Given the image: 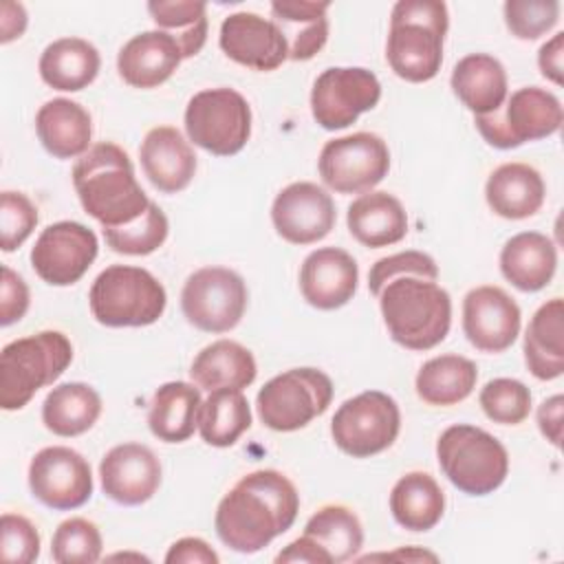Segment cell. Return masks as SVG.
I'll return each instance as SVG.
<instances>
[{
    "instance_id": "6da1fadb",
    "label": "cell",
    "mask_w": 564,
    "mask_h": 564,
    "mask_svg": "<svg viewBox=\"0 0 564 564\" xmlns=\"http://www.w3.org/2000/svg\"><path fill=\"white\" fill-rule=\"evenodd\" d=\"M300 511L295 485L278 469L242 476L218 502L216 535L236 553H258L286 533Z\"/></svg>"
},
{
    "instance_id": "7a4b0ae2",
    "label": "cell",
    "mask_w": 564,
    "mask_h": 564,
    "mask_svg": "<svg viewBox=\"0 0 564 564\" xmlns=\"http://www.w3.org/2000/svg\"><path fill=\"white\" fill-rule=\"evenodd\" d=\"M73 187L88 216L101 229L134 223L150 207V198L134 176V165L123 148L110 141L90 145L73 167Z\"/></svg>"
},
{
    "instance_id": "3957f363",
    "label": "cell",
    "mask_w": 564,
    "mask_h": 564,
    "mask_svg": "<svg viewBox=\"0 0 564 564\" xmlns=\"http://www.w3.org/2000/svg\"><path fill=\"white\" fill-rule=\"evenodd\" d=\"M383 324L399 346L430 350L438 346L452 326L449 293L419 275H397L379 291Z\"/></svg>"
},
{
    "instance_id": "277c9868",
    "label": "cell",
    "mask_w": 564,
    "mask_h": 564,
    "mask_svg": "<svg viewBox=\"0 0 564 564\" xmlns=\"http://www.w3.org/2000/svg\"><path fill=\"white\" fill-rule=\"evenodd\" d=\"M449 26L447 4L441 0H399L390 13L386 57L394 75L421 84L438 75L443 42Z\"/></svg>"
},
{
    "instance_id": "5b68a950",
    "label": "cell",
    "mask_w": 564,
    "mask_h": 564,
    "mask_svg": "<svg viewBox=\"0 0 564 564\" xmlns=\"http://www.w3.org/2000/svg\"><path fill=\"white\" fill-rule=\"evenodd\" d=\"M73 361V344L59 330L9 341L0 352V408L22 410L40 388L51 386Z\"/></svg>"
},
{
    "instance_id": "8992f818",
    "label": "cell",
    "mask_w": 564,
    "mask_h": 564,
    "mask_svg": "<svg viewBox=\"0 0 564 564\" xmlns=\"http://www.w3.org/2000/svg\"><path fill=\"white\" fill-rule=\"evenodd\" d=\"M436 458L445 478L467 496L496 491L509 474V454L489 432L458 423L436 441Z\"/></svg>"
},
{
    "instance_id": "52a82bcc",
    "label": "cell",
    "mask_w": 564,
    "mask_h": 564,
    "mask_svg": "<svg viewBox=\"0 0 564 564\" xmlns=\"http://www.w3.org/2000/svg\"><path fill=\"white\" fill-rule=\"evenodd\" d=\"M88 304L93 317L104 326H150L163 315L167 293L150 271L110 264L95 278Z\"/></svg>"
},
{
    "instance_id": "ba28073f",
    "label": "cell",
    "mask_w": 564,
    "mask_h": 564,
    "mask_svg": "<svg viewBox=\"0 0 564 564\" xmlns=\"http://www.w3.org/2000/svg\"><path fill=\"white\" fill-rule=\"evenodd\" d=\"M333 401V381L319 368H291L269 379L258 397L260 421L275 432H295L324 414Z\"/></svg>"
},
{
    "instance_id": "9c48e42d",
    "label": "cell",
    "mask_w": 564,
    "mask_h": 564,
    "mask_svg": "<svg viewBox=\"0 0 564 564\" xmlns=\"http://www.w3.org/2000/svg\"><path fill=\"white\" fill-rule=\"evenodd\" d=\"M564 121L560 99L540 86H524L507 95L502 106L489 115L474 117L480 137L498 148L511 150L527 141L555 134Z\"/></svg>"
},
{
    "instance_id": "30bf717a",
    "label": "cell",
    "mask_w": 564,
    "mask_h": 564,
    "mask_svg": "<svg viewBox=\"0 0 564 564\" xmlns=\"http://www.w3.org/2000/svg\"><path fill=\"white\" fill-rule=\"evenodd\" d=\"M189 141L214 156L238 154L251 137V108L234 88H207L196 93L185 108Z\"/></svg>"
},
{
    "instance_id": "8fae6325",
    "label": "cell",
    "mask_w": 564,
    "mask_h": 564,
    "mask_svg": "<svg viewBox=\"0 0 564 564\" xmlns=\"http://www.w3.org/2000/svg\"><path fill=\"white\" fill-rule=\"evenodd\" d=\"M399 430V405L381 390H366L346 399L330 421L335 445L352 458H368L388 449L397 441Z\"/></svg>"
},
{
    "instance_id": "7c38bea8",
    "label": "cell",
    "mask_w": 564,
    "mask_h": 564,
    "mask_svg": "<svg viewBox=\"0 0 564 564\" xmlns=\"http://www.w3.org/2000/svg\"><path fill=\"white\" fill-rule=\"evenodd\" d=\"M317 170L328 189L366 194L388 176L390 150L375 132H352L324 143Z\"/></svg>"
},
{
    "instance_id": "4fadbf2b",
    "label": "cell",
    "mask_w": 564,
    "mask_h": 564,
    "mask_svg": "<svg viewBox=\"0 0 564 564\" xmlns=\"http://www.w3.org/2000/svg\"><path fill=\"white\" fill-rule=\"evenodd\" d=\"M247 284L227 267L194 271L181 291L185 319L205 333H227L238 326L247 308Z\"/></svg>"
},
{
    "instance_id": "5bb4252c",
    "label": "cell",
    "mask_w": 564,
    "mask_h": 564,
    "mask_svg": "<svg viewBox=\"0 0 564 564\" xmlns=\"http://www.w3.org/2000/svg\"><path fill=\"white\" fill-rule=\"evenodd\" d=\"M381 99L377 75L361 66L326 68L313 84L311 112L324 130H344Z\"/></svg>"
},
{
    "instance_id": "9a60e30c",
    "label": "cell",
    "mask_w": 564,
    "mask_h": 564,
    "mask_svg": "<svg viewBox=\"0 0 564 564\" xmlns=\"http://www.w3.org/2000/svg\"><path fill=\"white\" fill-rule=\"evenodd\" d=\"M99 251L93 229L75 220H59L42 229L33 249L31 267L51 286H70L84 278Z\"/></svg>"
},
{
    "instance_id": "2e32d148",
    "label": "cell",
    "mask_w": 564,
    "mask_h": 564,
    "mask_svg": "<svg viewBox=\"0 0 564 564\" xmlns=\"http://www.w3.org/2000/svg\"><path fill=\"white\" fill-rule=\"evenodd\" d=\"M29 489L48 509L70 511L93 496V471L79 452L66 445H51L31 458Z\"/></svg>"
},
{
    "instance_id": "e0dca14e",
    "label": "cell",
    "mask_w": 564,
    "mask_h": 564,
    "mask_svg": "<svg viewBox=\"0 0 564 564\" xmlns=\"http://www.w3.org/2000/svg\"><path fill=\"white\" fill-rule=\"evenodd\" d=\"M337 212L330 194L311 181H297L278 192L271 205V223L291 245H313L330 234Z\"/></svg>"
},
{
    "instance_id": "ac0fdd59",
    "label": "cell",
    "mask_w": 564,
    "mask_h": 564,
    "mask_svg": "<svg viewBox=\"0 0 564 564\" xmlns=\"http://www.w3.org/2000/svg\"><path fill=\"white\" fill-rule=\"evenodd\" d=\"M520 306L494 284L471 289L463 300V333L480 352L507 350L520 333Z\"/></svg>"
},
{
    "instance_id": "d6986e66",
    "label": "cell",
    "mask_w": 564,
    "mask_h": 564,
    "mask_svg": "<svg viewBox=\"0 0 564 564\" xmlns=\"http://www.w3.org/2000/svg\"><path fill=\"white\" fill-rule=\"evenodd\" d=\"M218 44L229 59L253 70H275L289 59V44L278 24L253 11L227 15Z\"/></svg>"
},
{
    "instance_id": "ffe728a7",
    "label": "cell",
    "mask_w": 564,
    "mask_h": 564,
    "mask_svg": "<svg viewBox=\"0 0 564 564\" xmlns=\"http://www.w3.org/2000/svg\"><path fill=\"white\" fill-rule=\"evenodd\" d=\"M99 480L110 500L137 507L148 502L161 487V463L148 445L121 443L101 458Z\"/></svg>"
},
{
    "instance_id": "44dd1931",
    "label": "cell",
    "mask_w": 564,
    "mask_h": 564,
    "mask_svg": "<svg viewBox=\"0 0 564 564\" xmlns=\"http://www.w3.org/2000/svg\"><path fill=\"white\" fill-rule=\"evenodd\" d=\"M357 260L339 247L315 249L300 267L302 297L319 311H335L348 304L357 291Z\"/></svg>"
},
{
    "instance_id": "7402d4cb",
    "label": "cell",
    "mask_w": 564,
    "mask_h": 564,
    "mask_svg": "<svg viewBox=\"0 0 564 564\" xmlns=\"http://www.w3.org/2000/svg\"><path fill=\"white\" fill-rule=\"evenodd\" d=\"M139 159L148 181L163 194L185 189L196 174V154L172 126L152 128L141 141Z\"/></svg>"
},
{
    "instance_id": "603a6c76",
    "label": "cell",
    "mask_w": 564,
    "mask_h": 564,
    "mask_svg": "<svg viewBox=\"0 0 564 564\" xmlns=\"http://www.w3.org/2000/svg\"><path fill=\"white\" fill-rule=\"evenodd\" d=\"M178 42L165 31H143L130 37L117 55V70L132 88H156L178 68Z\"/></svg>"
},
{
    "instance_id": "cb8c5ba5",
    "label": "cell",
    "mask_w": 564,
    "mask_h": 564,
    "mask_svg": "<svg viewBox=\"0 0 564 564\" xmlns=\"http://www.w3.org/2000/svg\"><path fill=\"white\" fill-rule=\"evenodd\" d=\"M544 196L546 185L542 174L527 163H502L485 183L489 209L507 220L535 216L544 205Z\"/></svg>"
},
{
    "instance_id": "d4e9b609",
    "label": "cell",
    "mask_w": 564,
    "mask_h": 564,
    "mask_svg": "<svg viewBox=\"0 0 564 564\" xmlns=\"http://www.w3.org/2000/svg\"><path fill=\"white\" fill-rule=\"evenodd\" d=\"M35 132L51 156L75 159L90 150L93 119L82 104L55 97L40 106L35 115Z\"/></svg>"
},
{
    "instance_id": "484cf974",
    "label": "cell",
    "mask_w": 564,
    "mask_h": 564,
    "mask_svg": "<svg viewBox=\"0 0 564 564\" xmlns=\"http://www.w3.org/2000/svg\"><path fill=\"white\" fill-rule=\"evenodd\" d=\"M350 236L370 249L397 245L408 234V214L401 200L388 192H366L348 205Z\"/></svg>"
},
{
    "instance_id": "4316f807",
    "label": "cell",
    "mask_w": 564,
    "mask_h": 564,
    "mask_svg": "<svg viewBox=\"0 0 564 564\" xmlns=\"http://www.w3.org/2000/svg\"><path fill=\"white\" fill-rule=\"evenodd\" d=\"M557 269L555 242L540 231L511 236L500 249V273L524 293L544 289Z\"/></svg>"
},
{
    "instance_id": "83f0119b",
    "label": "cell",
    "mask_w": 564,
    "mask_h": 564,
    "mask_svg": "<svg viewBox=\"0 0 564 564\" xmlns=\"http://www.w3.org/2000/svg\"><path fill=\"white\" fill-rule=\"evenodd\" d=\"M454 95L474 117L489 115L507 99V70L494 55L469 53L460 57L449 77Z\"/></svg>"
},
{
    "instance_id": "f1b7e54d",
    "label": "cell",
    "mask_w": 564,
    "mask_h": 564,
    "mask_svg": "<svg viewBox=\"0 0 564 564\" xmlns=\"http://www.w3.org/2000/svg\"><path fill=\"white\" fill-rule=\"evenodd\" d=\"M524 364L540 381H551L564 372V302L553 297L531 317L524 333Z\"/></svg>"
},
{
    "instance_id": "f546056e",
    "label": "cell",
    "mask_w": 564,
    "mask_h": 564,
    "mask_svg": "<svg viewBox=\"0 0 564 564\" xmlns=\"http://www.w3.org/2000/svg\"><path fill=\"white\" fill-rule=\"evenodd\" d=\"M258 375L256 359L249 348L231 339H218L205 346L189 366L192 381L207 390H242Z\"/></svg>"
},
{
    "instance_id": "4dcf8cb0",
    "label": "cell",
    "mask_w": 564,
    "mask_h": 564,
    "mask_svg": "<svg viewBox=\"0 0 564 564\" xmlns=\"http://www.w3.org/2000/svg\"><path fill=\"white\" fill-rule=\"evenodd\" d=\"M99 51L84 37H59L40 55V77L55 90L77 93L90 86L99 73Z\"/></svg>"
},
{
    "instance_id": "1f68e13d",
    "label": "cell",
    "mask_w": 564,
    "mask_h": 564,
    "mask_svg": "<svg viewBox=\"0 0 564 564\" xmlns=\"http://www.w3.org/2000/svg\"><path fill=\"white\" fill-rule=\"evenodd\" d=\"M200 390L187 381H167L152 394L148 427L163 443H183L198 427Z\"/></svg>"
},
{
    "instance_id": "d6a6232c",
    "label": "cell",
    "mask_w": 564,
    "mask_h": 564,
    "mask_svg": "<svg viewBox=\"0 0 564 564\" xmlns=\"http://www.w3.org/2000/svg\"><path fill=\"white\" fill-rule=\"evenodd\" d=\"M330 2L306 0H275L271 15L289 44V59L306 62L315 57L328 40V11Z\"/></svg>"
},
{
    "instance_id": "836d02e7",
    "label": "cell",
    "mask_w": 564,
    "mask_h": 564,
    "mask_svg": "<svg viewBox=\"0 0 564 564\" xmlns=\"http://www.w3.org/2000/svg\"><path fill=\"white\" fill-rule=\"evenodd\" d=\"M390 511L399 527L408 531H430L443 518L445 494L430 474L408 471L390 491Z\"/></svg>"
},
{
    "instance_id": "e575fe53",
    "label": "cell",
    "mask_w": 564,
    "mask_h": 564,
    "mask_svg": "<svg viewBox=\"0 0 564 564\" xmlns=\"http://www.w3.org/2000/svg\"><path fill=\"white\" fill-rule=\"evenodd\" d=\"M101 414L99 392L82 381L55 386L42 403V423L57 436H79L88 432Z\"/></svg>"
},
{
    "instance_id": "d590c367",
    "label": "cell",
    "mask_w": 564,
    "mask_h": 564,
    "mask_svg": "<svg viewBox=\"0 0 564 564\" xmlns=\"http://www.w3.org/2000/svg\"><path fill=\"white\" fill-rule=\"evenodd\" d=\"M478 381V368L463 355H438L427 359L414 379V390L427 405H456L465 401Z\"/></svg>"
},
{
    "instance_id": "8d00e7d4",
    "label": "cell",
    "mask_w": 564,
    "mask_h": 564,
    "mask_svg": "<svg viewBox=\"0 0 564 564\" xmlns=\"http://www.w3.org/2000/svg\"><path fill=\"white\" fill-rule=\"evenodd\" d=\"M302 535L315 542L330 557V564L352 560L364 544L361 522L355 511L344 505H324L317 509L308 518Z\"/></svg>"
},
{
    "instance_id": "74e56055",
    "label": "cell",
    "mask_w": 564,
    "mask_h": 564,
    "mask_svg": "<svg viewBox=\"0 0 564 564\" xmlns=\"http://www.w3.org/2000/svg\"><path fill=\"white\" fill-rule=\"evenodd\" d=\"M251 427V408L242 390H214L200 403L198 432L212 447L234 445Z\"/></svg>"
},
{
    "instance_id": "f35d334b",
    "label": "cell",
    "mask_w": 564,
    "mask_h": 564,
    "mask_svg": "<svg viewBox=\"0 0 564 564\" xmlns=\"http://www.w3.org/2000/svg\"><path fill=\"white\" fill-rule=\"evenodd\" d=\"M148 11L159 31L170 33L183 59L200 53L207 40V4L200 0H152Z\"/></svg>"
},
{
    "instance_id": "ab89813d",
    "label": "cell",
    "mask_w": 564,
    "mask_h": 564,
    "mask_svg": "<svg viewBox=\"0 0 564 564\" xmlns=\"http://www.w3.org/2000/svg\"><path fill=\"white\" fill-rule=\"evenodd\" d=\"M101 231H104L106 245L115 253L148 256L165 242L170 223H167V216L163 214V209L156 203H150L145 214L141 218H137L134 223L123 225V227L101 229Z\"/></svg>"
},
{
    "instance_id": "60d3db41",
    "label": "cell",
    "mask_w": 564,
    "mask_h": 564,
    "mask_svg": "<svg viewBox=\"0 0 564 564\" xmlns=\"http://www.w3.org/2000/svg\"><path fill=\"white\" fill-rule=\"evenodd\" d=\"M101 533L86 518H68L59 522L51 540V557L57 564H93L101 557Z\"/></svg>"
},
{
    "instance_id": "b9f144b4",
    "label": "cell",
    "mask_w": 564,
    "mask_h": 564,
    "mask_svg": "<svg viewBox=\"0 0 564 564\" xmlns=\"http://www.w3.org/2000/svg\"><path fill=\"white\" fill-rule=\"evenodd\" d=\"M485 416L500 425H518L531 412V390L509 377H498L485 383L478 394Z\"/></svg>"
},
{
    "instance_id": "7bdbcfd3",
    "label": "cell",
    "mask_w": 564,
    "mask_h": 564,
    "mask_svg": "<svg viewBox=\"0 0 564 564\" xmlns=\"http://www.w3.org/2000/svg\"><path fill=\"white\" fill-rule=\"evenodd\" d=\"M505 24L518 40H538L560 20L557 0H507Z\"/></svg>"
},
{
    "instance_id": "ee69618b",
    "label": "cell",
    "mask_w": 564,
    "mask_h": 564,
    "mask_svg": "<svg viewBox=\"0 0 564 564\" xmlns=\"http://www.w3.org/2000/svg\"><path fill=\"white\" fill-rule=\"evenodd\" d=\"M37 209L22 192L4 189L0 194V249H18L35 229Z\"/></svg>"
},
{
    "instance_id": "f6af8a7d",
    "label": "cell",
    "mask_w": 564,
    "mask_h": 564,
    "mask_svg": "<svg viewBox=\"0 0 564 564\" xmlns=\"http://www.w3.org/2000/svg\"><path fill=\"white\" fill-rule=\"evenodd\" d=\"M397 275H419L425 280L438 278V267L432 256L423 251H401L394 256L379 258L368 273V289L377 297L379 291Z\"/></svg>"
},
{
    "instance_id": "bcb514c9",
    "label": "cell",
    "mask_w": 564,
    "mask_h": 564,
    "mask_svg": "<svg viewBox=\"0 0 564 564\" xmlns=\"http://www.w3.org/2000/svg\"><path fill=\"white\" fill-rule=\"evenodd\" d=\"M0 555L4 562L31 564L40 555V533L31 520L20 513L0 518Z\"/></svg>"
},
{
    "instance_id": "7dc6e473",
    "label": "cell",
    "mask_w": 564,
    "mask_h": 564,
    "mask_svg": "<svg viewBox=\"0 0 564 564\" xmlns=\"http://www.w3.org/2000/svg\"><path fill=\"white\" fill-rule=\"evenodd\" d=\"M29 286L11 267H2L0 280V326H11L24 317L29 311Z\"/></svg>"
},
{
    "instance_id": "c3c4849f",
    "label": "cell",
    "mask_w": 564,
    "mask_h": 564,
    "mask_svg": "<svg viewBox=\"0 0 564 564\" xmlns=\"http://www.w3.org/2000/svg\"><path fill=\"white\" fill-rule=\"evenodd\" d=\"M165 562L167 564H216L218 553L200 538H181L167 549Z\"/></svg>"
},
{
    "instance_id": "681fc988",
    "label": "cell",
    "mask_w": 564,
    "mask_h": 564,
    "mask_svg": "<svg viewBox=\"0 0 564 564\" xmlns=\"http://www.w3.org/2000/svg\"><path fill=\"white\" fill-rule=\"evenodd\" d=\"M562 394H553L544 399L538 408V427L542 436L555 447H560L562 443Z\"/></svg>"
},
{
    "instance_id": "f907efd6",
    "label": "cell",
    "mask_w": 564,
    "mask_h": 564,
    "mask_svg": "<svg viewBox=\"0 0 564 564\" xmlns=\"http://www.w3.org/2000/svg\"><path fill=\"white\" fill-rule=\"evenodd\" d=\"M278 564H286V562H300V564H330V557L315 544L311 542L306 535H300L297 540H293L291 544H286L278 555H275Z\"/></svg>"
},
{
    "instance_id": "816d5d0a",
    "label": "cell",
    "mask_w": 564,
    "mask_h": 564,
    "mask_svg": "<svg viewBox=\"0 0 564 564\" xmlns=\"http://www.w3.org/2000/svg\"><path fill=\"white\" fill-rule=\"evenodd\" d=\"M562 57H564V33L560 31L549 42H544L538 51L540 73L557 86H562Z\"/></svg>"
},
{
    "instance_id": "f5cc1de1",
    "label": "cell",
    "mask_w": 564,
    "mask_h": 564,
    "mask_svg": "<svg viewBox=\"0 0 564 564\" xmlns=\"http://www.w3.org/2000/svg\"><path fill=\"white\" fill-rule=\"evenodd\" d=\"M26 9L20 2H2L0 9V42L9 44L11 40L20 37L26 29Z\"/></svg>"
},
{
    "instance_id": "db71d44e",
    "label": "cell",
    "mask_w": 564,
    "mask_h": 564,
    "mask_svg": "<svg viewBox=\"0 0 564 564\" xmlns=\"http://www.w3.org/2000/svg\"><path fill=\"white\" fill-rule=\"evenodd\" d=\"M370 560H405V562L408 560H412V562H416V560H432V562H436L438 557L434 553H427V551H421V549H399L394 553L361 557V562H370Z\"/></svg>"
}]
</instances>
